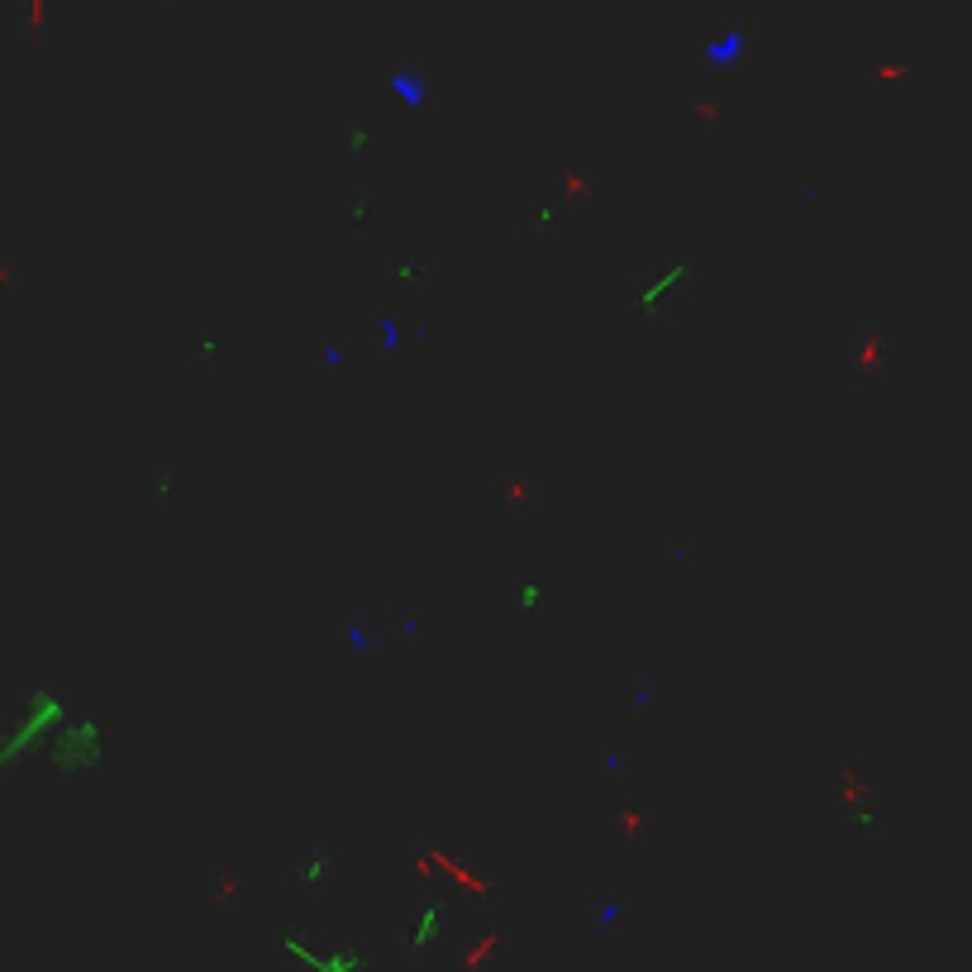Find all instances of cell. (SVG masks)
<instances>
[{"mask_svg": "<svg viewBox=\"0 0 972 972\" xmlns=\"http://www.w3.org/2000/svg\"><path fill=\"white\" fill-rule=\"evenodd\" d=\"M62 720H68V700H62L58 692H34V696H29V706H24L20 720H14V729L0 735V777H6L14 763L29 754V748H39Z\"/></svg>", "mask_w": 972, "mask_h": 972, "instance_id": "obj_1", "label": "cell"}, {"mask_svg": "<svg viewBox=\"0 0 972 972\" xmlns=\"http://www.w3.org/2000/svg\"><path fill=\"white\" fill-rule=\"evenodd\" d=\"M687 282H692V263H667L653 282L634 286V315H640V320H653V315H658Z\"/></svg>", "mask_w": 972, "mask_h": 972, "instance_id": "obj_3", "label": "cell"}, {"mask_svg": "<svg viewBox=\"0 0 972 972\" xmlns=\"http://www.w3.org/2000/svg\"><path fill=\"white\" fill-rule=\"evenodd\" d=\"M539 596H544V586H539V582H524L520 592H515V605H520V611H534Z\"/></svg>", "mask_w": 972, "mask_h": 972, "instance_id": "obj_6", "label": "cell"}, {"mask_svg": "<svg viewBox=\"0 0 972 972\" xmlns=\"http://www.w3.org/2000/svg\"><path fill=\"white\" fill-rule=\"evenodd\" d=\"M391 277H396V282H420L424 267H420V263H391Z\"/></svg>", "mask_w": 972, "mask_h": 972, "instance_id": "obj_7", "label": "cell"}, {"mask_svg": "<svg viewBox=\"0 0 972 972\" xmlns=\"http://www.w3.org/2000/svg\"><path fill=\"white\" fill-rule=\"evenodd\" d=\"M557 219H563V205H557V201H544V205H534V211L524 215V229L553 234V229H563V225H557Z\"/></svg>", "mask_w": 972, "mask_h": 972, "instance_id": "obj_4", "label": "cell"}, {"mask_svg": "<svg viewBox=\"0 0 972 972\" xmlns=\"http://www.w3.org/2000/svg\"><path fill=\"white\" fill-rule=\"evenodd\" d=\"M48 763H53L58 773H95L105 763V735H101V720H62L53 744H48Z\"/></svg>", "mask_w": 972, "mask_h": 972, "instance_id": "obj_2", "label": "cell"}, {"mask_svg": "<svg viewBox=\"0 0 972 972\" xmlns=\"http://www.w3.org/2000/svg\"><path fill=\"white\" fill-rule=\"evenodd\" d=\"M329 863H334L329 853H315V858H306V863H300V882H320L325 872H329Z\"/></svg>", "mask_w": 972, "mask_h": 972, "instance_id": "obj_5", "label": "cell"}]
</instances>
